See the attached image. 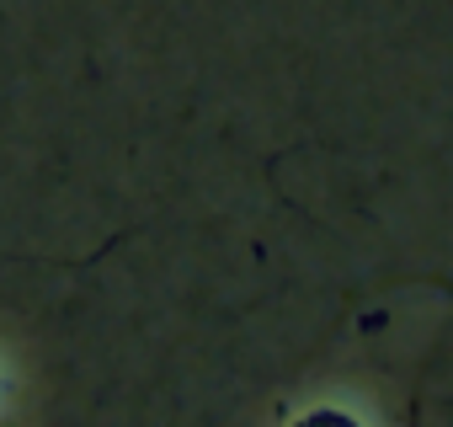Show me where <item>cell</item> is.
<instances>
[{
    "label": "cell",
    "instance_id": "obj_1",
    "mask_svg": "<svg viewBox=\"0 0 453 427\" xmlns=\"http://www.w3.org/2000/svg\"><path fill=\"white\" fill-rule=\"evenodd\" d=\"M299 427H357V422H352L347 411H310Z\"/></svg>",
    "mask_w": 453,
    "mask_h": 427
}]
</instances>
